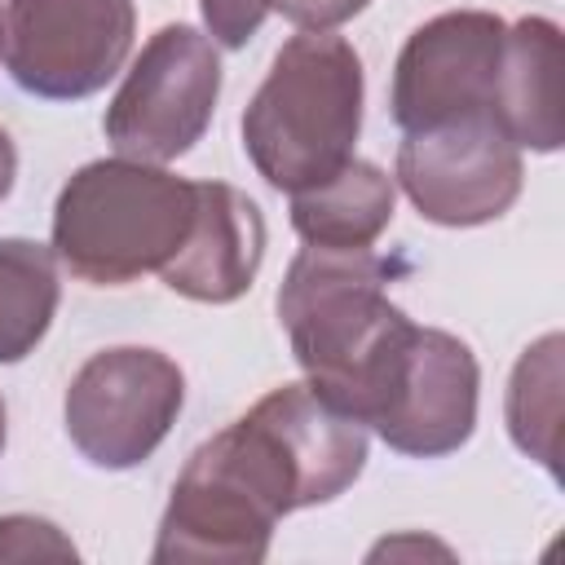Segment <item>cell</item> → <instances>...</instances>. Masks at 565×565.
<instances>
[{"label":"cell","instance_id":"cell-1","mask_svg":"<svg viewBox=\"0 0 565 565\" xmlns=\"http://www.w3.org/2000/svg\"><path fill=\"white\" fill-rule=\"evenodd\" d=\"M397 274H406L397 256L305 243L278 287V322L305 380L362 424L393 349L411 331V318L388 300Z\"/></svg>","mask_w":565,"mask_h":565},{"label":"cell","instance_id":"cell-11","mask_svg":"<svg viewBox=\"0 0 565 565\" xmlns=\"http://www.w3.org/2000/svg\"><path fill=\"white\" fill-rule=\"evenodd\" d=\"M260 256H265L260 207L225 181H199L190 234L177 247V256L159 269V278L185 300L230 305L252 287Z\"/></svg>","mask_w":565,"mask_h":565},{"label":"cell","instance_id":"cell-21","mask_svg":"<svg viewBox=\"0 0 565 565\" xmlns=\"http://www.w3.org/2000/svg\"><path fill=\"white\" fill-rule=\"evenodd\" d=\"M4 433H9V415H4V397H0V450H4Z\"/></svg>","mask_w":565,"mask_h":565},{"label":"cell","instance_id":"cell-4","mask_svg":"<svg viewBox=\"0 0 565 565\" xmlns=\"http://www.w3.org/2000/svg\"><path fill=\"white\" fill-rule=\"evenodd\" d=\"M221 97V57L216 44L185 26H159L137 62L128 66L119 93L106 106V141L115 154L146 159V163H172L194 141H203L212 110Z\"/></svg>","mask_w":565,"mask_h":565},{"label":"cell","instance_id":"cell-8","mask_svg":"<svg viewBox=\"0 0 565 565\" xmlns=\"http://www.w3.org/2000/svg\"><path fill=\"white\" fill-rule=\"evenodd\" d=\"M521 150L494 124V115H463L397 146V185L415 212L433 225L472 230L499 221L521 194Z\"/></svg>","mask_w":565,"mask_h":565},{"label":"cell","instance_id":"cell-2","mask_svg":"<svg viewBox=\"0 0 565 565\" xmlns=\"http://www.w3.org/2000/svg\"><path fill=\"white\" fill-rule=\"evenodd\" d=\"M362 97V57L344 35H291L243 110V150L252 168L287 194L322 185L353 159Z\"/></svg>","mask_w":565,"mask_h":565},{"label":"cell","instance_id":"cell-14","mask_svg":"<svg viewBox=\"0 0 565 565\" xmlns=\"http://www.w3.org/2000/svg\"><path fill=\"white\" fill-rule=\"evenodd\" d=\"M57 300V252L35 238H0V366L22 362L44 340Z\"/></svg>","mask_w":565,"mask_h":565},{"label":"cell","instance_id":"cell-18","mask_svg":"<svg viewBox=\"0 0 565 565\" xmlns=\"http://www.w3.org/2000/svg\"><path fill=\"white\" fill-rule=\"evenodd\" d=\"M371 0H274V9L296 22L300 31H331L340 22H349L353 13H362Z\"/></svg>","mask_w":565,"mask_h":565},{"label":"cell","instance_id":"cell-12","mask_svg":"<svg viewBox=\"0 0 565 565\" xmlns=\"http://www.w3.org/2000/svg\"><path fill=\"white\" fill-rule=\"evenodd\" d=\"M494 124L512 137L516 150L552 154L565 141L561 115V26L552 18H521L503 31L494 97Z\"/></svg>","mask_w":565,"mask_h":565},{"label":"cell","instance_id":"cell-9","mask_svg":"<svg viewBox=\"0 0 565 565\" xmlns=\"http://www.w3.org/2000/svg\"><path fill=\"white\" fill-rule=\"evenodd\" d=\"M508 22L486 9H450L411 31L393 62V124L419 132L463 115H490Z\"/></svg>","mask_w":565,"mask_h":565},{"label":"cell","instance_id":"cell-22","mask_svg":"<svg viewBox=\"0 0 565 565\" xmlns=\"http://www.w3.org/2000/svg\"><path fill=\"white\" fill-rule=\"evenodd\" d=\"M0 53H4V22H0Z\"/></svg>","mask_w":565,"mask_h":565},{"label":"cell","instance_id":"cell-19","mask_svg":"<svg viewBox=\"0 0 565 565\" xmlns=\"http://www.w3.org/2000/svg\"><path fill=\"white\" fill-rule=\"evenodd\" d=\"M402 552H437V556H450V547L428 543V539H384L371 556H402Z\"/></svg>","mask_w":565,"mask_h":565},{"label":"cell","instance_id":"cell-20","mask_svg":"<svg viewBox=\"0 0 565 565\" xmlns=\"http://www.w3.org/2000/svg\"><path fill=\"white\" fill-rule=\"evenodd\" d=\"M13 177H18V150H13V137L0 128V203L9 199Z\"/></svg>","mask_w":565,"mask_h":565},{"label":"cell","instance_id":"cell-10","mask_svg":"<svg viewBox=\"0 0 565 565\" xmlns=\"http://www.w3.org/2000/svg\"><path fill=\"white\" fill-rule=\"evenodd\" d=\"M274 516L203 450H194L172 486L154 534V565L177 561H225V565H256L269 556Z\"/></svg>","mask_w":565,"mask_h":565},{"label":"cell","instance_id":"cell-6","mask_svg":"<svg viewBox=\"0 0 565 565\" xmlns=\"http://www.w3.org/2000/svg\"><path fill=\"white\" fill-rule=\"evenodd\" d=\"M132 31V0H9L4 66L31 97L79 102L119 75Z\"/></svg>","mask_w":565,"mask_h":565},{"label":"cell","instance_id":"cell-16","mask_svg":"<svg viewBox=\"0 0 565 565\" xmlns=\"http://www.w3.org/2000/svg\"><path fill=\"white\" fill-rule=\"evenodd\" d=\"M35 556H75V543L44 516H0V561H35Z\"/></svg>","mask_w":565,"mask_h":565},{"label":"cell","instance_id":"cell-13","mask_svg":"<svg viewBox=\"0 0 565 565\" xmlns=\"http://www.w3.org/2000/svg\"><path fill=\"white\" fill-rule=\"evenodd\" d=\"M393 177L366 159H349L322 185L291 194V230L313 247H371L393 221Z\"/></svg>","mask_w":565,"mask_h":565},{"label":"cell","instance_id":"cell-15","mask_svg":"<svg viewBox=\"0 0 565 565\" xmlns=\"http://www.w3.org/2000/svg\"><path fill=\"white\" fill-rule=\"evenodd\" d=\"M561 349L565 340L556 331H547L543 340H534L508 380V402H503V419H508V437L521 455H530L534 463H543L552 477L561 472Z\"/></svg>","mask_w":565,"mask_h":565},{"label":"cell","instance_id":"cell-17","mask_svg":"<svg viewBox=\"0 0 565 565\" xmlns=\"http://www.w3.org/2000/svg\"><path fill=\"white\" fill-rule=\"evenodd\" d=\"M199 9H203V26H207L212 44L243 49L269 18L274 0H199Z\"/></svg>","mask_w":565,"mask_h":565},{"label":"cell","instance_id":"cell-7","mask_svg":"<svg viewBox=\"0 0 565 565\" xmlns=\"http://www.w3.org/2000/svg\"><path fill=\"white\" fill-rule=\"evenodd\" d=\"M481 371L472 349L437 327H415L393 349L366 411V428L411 459L455 455L477 428Z\"/></svg>","mask_w":565,"mask_h":565},{"label":"cell","instance_id":"cell-3","mask_svg":"<svg viewBox=\"0 0 565 565\" xmlns=\"http://www.w3.org/2000/svg\"><path fill=\"white\" fill-rule=\"evenodd\" d=\"M199 181L172 177L146 159H93L62 185L53 203L57 260L93 282L124 287L150 269H163L190 234Z\"/></svg>","mask_w":565,"mask_h":565},{"label":"cell","instance_id":"cell-5","mask_svg":"<svg viewBox=\"0 0 565 565\" xmlns=\"http://www.w3.org/2000/svg\"><path fill=\"white\" fill-rule=\"evenodd\" d=\"M185 406L181 366L141 344H119L93 353L62 402L71 446L106 472H124L146 463L159 441L172 433Z\"/></svg>","mask_w":565,"mask_h":565}]
</instances>
